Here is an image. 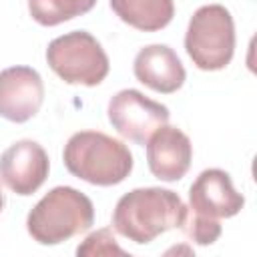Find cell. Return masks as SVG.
I'll list each match as a JSON object with an SVG mask.
<instances>
[{"label": "cell", "instance_id": "cell-6", "mask_svg": "<svg viewBox=\"0 0 257 257\" xmlns=\"http://www.w3.org/2000/svg\"><path fill=\"white\" fill-rule=\"evenodd\" d=\"M106 112L112 128L137 145H145L149 137L171 118V112L165 104L145 96L135 88L118 90L108 100Z\"/></svg>", "mask_w": 257, "mask_h": 257}, {"label": "cell", "instance_id": "cell-4", "mask_svg": "<svg viewBox=\"0 0 257 257\" xmlns=\"http://www.w3.org/2000/svg\"><path fill=\"white\" fill-rule=\"evenodd\" d=\"M185 50L201 70H223L235 54V22L231 12L221 4H207L193 12Z\"/></svg>", "mask_w": 257, "mask_h": 257}, {"label": "cell", "instance_id": "cell-14", "mask_svg": "<svg viewBox=\"0 0 257 257\" xmlns=\"http://www.w3.org/2000/svg\"><path fill=\"white\" fill-rule=\"evenodd\" d=\"M181 229L197 245H213L221 237L219 219H209V217L197 215V213H193L189 209H187V215H185V221H183Z\"/></svg>", "mask_w": 257, "mask_h": 257}, {"label": "cell", "instance_id": "cell-1", "mask_svg": "<svg viewBox=\"0 0 257 257\" xmlns=\"http://www.w3.org/2000/svg\"><path fill=\"white\" fill-rule=\"evenodd\" d=\"M187 215L183 199L169 189H133L116 201L112 227L118 235L137 245L155 241L171 229H181Z\"/></svg>", "mask_w": 257, "mask_h": 257}, {"label": "cell", "instance_id": "cell-13", "mask_svg": "<svg viewBox=\"0 0 257 257\" xmlns=\"http://www.w3.org/2000/svg\"><path fill=\"white\" fill-rule=\"evenodd\" d=\"M96 0H28L30 16L42 26H56L92 10Z\"/></svg>", "mask_w": 257, "mask_h": 257}, {"label": "cell", "instance_id": "cell-9", "mask_svg": "<svg viewBox=\"0 0 257 257\" xmlns=\"http://www.w3.org/2000/svg\"><path fill=\"white\" fill-rule=\"evenodd\" d=\"M245 205V197L235 191L231 175L223 169H205L189 189V211L209 219L235 217Z\"/></svg>", "mask_w": 257, "mask_h": 257}, {"label": "cell", "instance_id": "cell-15", "mask_svg": "<svg viewBox=\"0 0 257 257\" xmlns=\"http://www.w3.org/2000/svg\"><path fill=\"white\" fill-rule=\"evenodd\" d=\"M76 255H122L126 257L128 253L116 243L114 235L110 229H98L94 233H90L78 247H76Z\"/></svg>", "mask_w": 257, "mask_h": 257}, {"label": "cell", "instance_id": "cell-16", "mask_svg": "<svg viewBox=\"0 0 257 257\" xmlns=\"http://www.w3.org/2000/svg\"><path fill=\"white\" fill-rule=\"evenodd\" d=\"M2 209H4V193L0 189V213H2Z\"/></svg>", "mask_w": 257, "mask_h": 257}, {"label": "cell", "instance_id": "cell-2", "mask_svg": "<svg viewBox=\"0 0 257 257\" xmlns=\"http://www.w3.org/2000/svg\"><path fill=\"white\" fill-rule=\"evenodd\" d=\"M62 159L70 175L96 187L118 185L133 171L128 147L98 131L74 133L64 145Z\"/></svg>", "mask_w": 257, "mask_h": 257}, {"label": "cell", "instance_id": "cell-10", "mask_svg": "<svg viewBox=\"0 0 257 257\" xmlns=\"http://www.w3.org/2000/svg\"><path fill=\"white\" fill-rule=\"evenodd\" d=\"M145 145L149 171L157 179L175 183L187 175L193 161V145L181 128L163 124L149 137Z\"/></svg>", "mask_w": 257, "mask_h": 257}, {"label": "cell", "instance_id": "cell-8", "mask_svg": "<svg viewBox=\"0 0 257 257\" xmlns=\"http://www.w3.org/2000/svg\"><path fill=\"white\" fill-rule=\"evenodd\" d=\"M44 82L30 66L0 70V116L10 122L30 120L42 106Z\"/></svg>", "mask_w": 257, "mask_h": 257}, {"label": "cell", "instance_id": "cell-12", "mask_svg": "<svg viewBox=\"0 0 257 257\" xmlns=\"http://www.w3.org/2000/svg\"><path fill=\"white\" fill-rule=\"evenodd\" d=\"M112 12L141 32H157L175 16L173 0H110Z\"/></svg>", "mask_w": 257, "mask_h": 257}, {"label": "cell", "instance_id": "cell-7", "mask_svg": "<svg viewBox=\"0 0 257 257\" xmlns=\"http://www.w3.org/2000/svg\"><path fill=\"white\" fill-rule=\"evenodd\" d=\"M50 171L46 151L30 139L16 141L0 155V179L16 195L28 197L36 193Z\"/></svg>", "mask_w": 257, "mask_h": 257}, {"label": "cell", "instance_id": "cell-3", "mask_svg": "<svg viewBox=\"0 0 257 257\" xmlns=\"http://www.w3.org/2000/svg\"><path fill=\"white\" fill-rule=\"evenodd\" d=\"M94 223L92 201L74 187H54L28 213V235L40 245H58L88 231Z\"/></svg>", "mask_w": 257, "mask_h": 257}, {"label": "cell", "instance_id": "cell-5", "mask_svg": "<svg viewBox=\"0 0 257 257\" xmlns=\"http://www.w3.org/2000/svg\"><path fill=\"white\" fill-rule=\"evenodd\" d=\"M46 62L66 84L96 86L110 68L100 42L86 30H72L54 38L46 48Z\"/></svg>", "mask_w": 257, "mask_h": 257}, {"label": "cell", "instance_id": "cell-11", "mask_svg": "<svg viewBox=\"0 0 257 257\" xmlns=\"http://www.w3.org/2000/svg\"><path fill=\"white\" fill-rule=\"evenodd\" d=\"M133 72L139 82L161 94L177 92L187 78L183 62L167 44H149L141 48L135 56Z\"/></svg>", "mask_w": 257, "mask_h": 257}]
</instances>
